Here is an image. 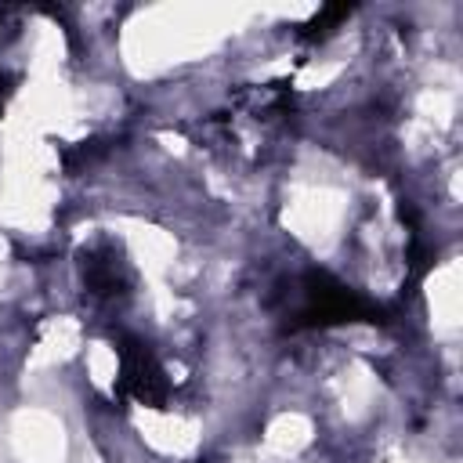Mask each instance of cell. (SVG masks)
Returning a JSON list of instances; mask_svg holds the SVG:
<instances>
[{
    "instance_id": "obj_4",
    "label": "cell",
    "mask_w": 463,
    "mask_h": 463,
    "mask_svg": "<svg viewBox=\"0 0 463 463\" xmlns=\"http://www.w3.org/2000/svg\"><path fill=\"white\" fill-rule=\"evenodd\" d=\"M347 14H351V7H344V4H340V7H322V11L300 29V36H304V40H318V36H326L333 25H340Z\"/></svg>"
},
{
    "instance_id": "obj_1",
    "label": "cell",
    "mask_w": 463,
    "mask_h": 463,
    "mask_svg": "<svg viewBox=\"0 0 463 463\" xmlns=\"http://www.w3.org/2000/svg\"><path fill=\"white\" fill-rule=\"evenodd\" d=\"M376 307L347 289L329 271H304L300 279V300L289 315L293 329H315V326H340V322H373Z\"/></svg>"
},
{
    "instance_id": "obj_3",
    "label": "cell",
    "mask_w": 463,
    "mask_h": 463,
    "mask_svg": "<svg viewBox=\"0 0 463 463\" xmlns=\"http://www.w3.org/2000/svg\"><path fill=\"white\" fill-rule=\"evenodd\" d=\"M80 271H83V286H87L94 297H101V300H116V297H123L127 286H130L127 264H123V260L116 257V250H109V246L87 250L83 260H80Z\"/></svg>"
},
{
    "instance_id": "obj_2",
    "label": "cell",
    "mask_w": 463,
    "mask_h": 463,
    "mask_svg": "<svg viewBox=\"0 0 463 463\" xmlns=\"http://www.w3.org/2000/svg\"><path fill=\"white\" fill-rule=\"evenodd\" d=\"M116 354H119V376H116V391L123 398H134L141 405L163 409L170 398V380L163 373V365L156 362V354L134 340V336H119L116 340Z\"/></svg>"
}]
</instances>
